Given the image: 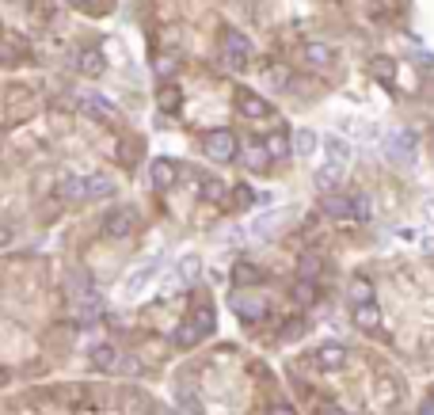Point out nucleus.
Listing matches in <instances>:
<instances>
[{
    "instance_id": "1a4fd4ad",
    "label": "nucleus",
    "mask_w": 434,
    "mask_h": 415,
    "mask_svg": "<svg viewBox=\"0 0 434 415\" xmlns=\"http://www.w3.org/2000/svg\"><path fill=\"white\" fill-rule=\"evenodd\" d=\"M237 111H240L244 118H256V122H259V118H267V115H271V103L263 99L259 92L240 88V92H237Z\"/></svg>"
},
{
    "instance_id": "7c9ffc66",
    "label": "nucleus",
    "mask_w": 434,
    "mask_h": 415,
    "mask_svg": "<svg viewBox=\"0 0 434 415\" xmlns=\"http://www.w3.org/2000/svg\"><path fill=\"white\" fill-rule=\"evenodd\" d=\"M175 65H179V58H172V54H160L153 69H156L160 80H172V77H175Z\"/></svg>"
},
{
    "instance_id": "c756f323",
    "label": "nucleus",
    "mask_w": 434,
    "mask_h": 415,
    "mask_svg": "<svg viewBox=\"0 0 434 415\" xmlns=\"http://www.w3.org/2000/svg\"><path fill=\"white\" fill-rule=\"evenodd\" d=\"M156 99H160V111H179V99H183V96H179V88H175V84H164Z\"/></svg>"
},
{
    "instance_id": "a211bd4d",
    "label": "nucleus",
    "mask_w": 434,
    "mask_h": 415,
    "mask_svg": "<svg viewBox=\"0 0 434 415\" xmlns=\"http://www.w3.org/2000/svg\"><path fill=\"white\" fill-rule=\"evenodd\" d=\"M324 153H328V160H335V164H347V160L354 156V149H351V141L347 137H324Z\"/></svg>"
},
{
    "instance_id": "9b49d317",
    "label": "nucleus",
    "mask_w": 434,
    "mask_h": 415,
    "mask_svg": "<svg viewBox=\"0 0 434 415\" xmlns=\"http://www.w3.org/2000/svg\"><path fill=\"white\" fill-rule=\"evenodd\" d=\"M301 58H305V65H313V69H328V65H335V50L328 42H305Z\"/></svg>"
},
{
    "instance_id": "a18cd8bd",
    "label": "nucleus",
    "mask_w": 434,
    "mask_h": 415,
    "mask_svg": "<svg viewBox=\"0 0 434 415\" xmlns=\"http://www.w3.org/2000/svg\"><path fill=\"white\" fill-rule=\"evenodd\" d=\"M16 4H31V0H16Z\"/></svg>"
},
{
    "instance_id": "bb28decb",
    "label": "nucleus",
    "mask_w": 434,
    "mask_h": 415,
    "mask_svg": "<svg viewBox=\"0 0 434 415\" xmlns=\"http://www.w3.org/2000/svg\"><path fill=\"white\" fill-rule=\"evenodd\" d=\"M232 278H237L240 286H256V282H263V271H259V267H252V263H237Z\"/></svg>"
},
{
    "instance_id": "c03bdc74",
    "label": "nucleus",
    "mask_w": 434,
    "mask_h": 415,
    "mask_svg": "<svg viewBox=\"0 0 434 415\" xmlns=\"http://www.w3.org/2000/svg\"><path fill=\"white\" fill-rule=\"evenodd\" d=\"M69 4H77V8H80V4H88V0H69Z\"/></svg>"
},
{
    "instance_id": "f3484780",
    "label": "nucleus",
    "mask_w": 434,
    "mask_h": 415,
    "mask_svg": "<svg viewBox=\"0 0 434 415\" xmlns=\"http://www.w3.org/2000/svg\"><path fill=\"white\" fill-rule=\"evenodd\" d=\"M263 141H267V153H271V160H286L290 153H294V141L286 137V130H275V134H267Z\"/></svg>"
},
{
    "instance_id": "5701e85b",
    "label": "nucleus",
    "mask_w": 434,
    "mask_h": 415,
    "mask_svg": "<svg viewBox=\"0 0 434 415\" xmlns=\"http://www.w3.org/2000/svg\"><path fill=\"white\" fill-rule=\"evenodd\" d=\"M316 145H324V141H320L313 130H294V153L297 156H313Z\"/></svg>"
},
{
    "instance_id": "dca6fc26",
    "label": "nucleus",
    "mask_w": 434,
    "mask_h": 415,
    "mask_svg": "<svg viewBox=\"0 0 434 415\" xmlns=\"http://www.w3.org/2000/svg\"><path fill=\"white\" fill-rule=\"evenodd\" d=\"M267 160H271L267 141H248V145H244V164H248L252 172H263V168H267Z\"/></svg>"
},
{
    "instance_id": "9d476101",
    "label": "nucleus",
    "mask_w": 434,
    "mask_h": 415,
    "mask_svg": "<svg viewBox=\"0 0 434 415\" xmlns=\"http://www.w3.org/2000/svg\"><path fill=\"white\" fill-rule=\"evenodd\" d=\"M313 183H316V191H320V194L339 191V183H343V164H335V160L320 164V168H316V175H313Z\"/></svg>"
},
{
    "instance_id": "b1692460",
    "label": "nucleus",
    "mask_w": 434,
    "mask_h": 415,
    "mask_svg": "<svg viewBox=\"0 0 434 415\" xmlns=\"http://www.w3.org/2000/svg\"><path fill=\"white\" fill-rule=\"evenodd\" d=\"M115 194V179L111 175H88V198H111Z\"/></svg>"
},
{
    "instance_id": "a878e982",
    "label": "nucleus",
    "mask_w": 434,
    "mask_h": 415,
    "mask_svg": "<svg viewBox=\"0 0 434 415\" xmlns=\"http://www.w3.org/2000/svg\"><path fill=\"white\" fill-rule=\"evenodd\" d=\"M282 218H286V213H263V218L256 221V237H271V233H278L282 229Z\"/></svg>"
},
{
    "instance_id": "c9c22d12",
    "label": "nucleus",
    "mask_w": 434,
    "mask_h": 415,
    "mask_svg": "<svg viewBox=\"0 0 434 415\" xmlns=\"http://www.w3.org/2000/svg\"><path fill=\"white\" fill-rule=\"evenodd\" d=\"M267 84H271V88H286V84H290V73L282 69V65H275V69L267 73Z\"/></svg>"
},
{
    "instance_id": "aec40b11",
    "label": "nucleus",
    "mask_w": 434,
    "mask_h": 415,
    "mask_svg": "<svg viewBox=\"0 0 434 415\" xmlns=\"http://www.w3.org/2000/svg\"><path fill=\"white\" fill-rule=\"evenodd\" d=\"M202 275V263H198L194 256H187L183 263L175 267V275H172V286H191V282Z\"/></svg>"
},
{
    "instance_id": "423d86ee",
    "label": "nucleus",
    "mask_w": 434,
    "mask_h": 415,
    "mask_svg": "<svg viewBox=\"0 0 434 415\" xmlns=\"http://www.w3.org/2000/svg\"><path fill=\"white\" fill-rule=\"evenodd\" d=\"M248 58H252L248 35H240V31L225 35V65H229V69H237V73H244V69H248Z\"/></svg>"
},
{
    "instance_id": "e433bc0d",
    "label": "nucleus",
    "mask_w": 434,
    "mask_h": 415,
    "mask_svg": "<svg viewBox=\"0 0 434 415\" xmlns=\"http://www.w3.org/2000/svg\"><path fill=\"white\" fill-rule=\"evenodd\" d=\"M252 202H256V191H252V187H244V183H240V187H237V206H240V210H248Z\"/></svg>"
},
{
    "instance_id": "6ab92c4d",
    "label": "nucleus",
    "mask_w": 434,
    "mask_h": 415,
    "mask_svg": "<svg viewBox=\"0 0 434 415\" xmlns=\"http://www.w3.org/2000/svg\"><path fill=\"white\" fill-rule=\"evenodd\" d=\"M354 324L366 328V332H373V328L381 324V309H377L373 301H362V305H354Z\"/></svg>"
},
{
    "instance_id": "412c9836",
    "label": "nucleus",
    "mask_w": 434,
    "mask_h": 415,
    "mask_svg": "<svg viewBox=\"0 0 434 415\" xmlns=\"http://www.w3.org/2000/svg\"><path fill=\"white\" fill-rule=\"evenodd\" d=\"M172 339H175V343H179V347H194V343H198V339H206V335H202V328H198V324H194V320H191V316H187V320H183V324H179V328H175V332H172Z\"/></svg>"
},
{
    "instance_id": "ddd939ff",
    "label": "nucleus",
    "mask_w": 434,
    "mask_h": 415,
    "mask_svg": "<svg viewBox=\"0 0 434 415\" xmlns=\"http://www.w3.org/2000/svg\"><path fill=\"white\" fill-rule=\"evenodd\" d=\"M77 73H84V77H103V73H107V58H103L99 50H80L77 54Z\"/></svg>"
},
{
    "instance_id": "cd10ccee",
    "label": "nucleus",
    "mask_w": 434,
    "mask_h": 415,
    "mask_svg": "<svg viewBox=\"0 0 434 415\" xmlns=\"http://www.w3.org/2000/svg\"><path fill=\"white\" fill-rule=\"evenodd\" d=\"M191 320H194L198 328H202V335H210V332H213V324H217L210 305H198V309H191Z\"/></svg>"
},
{
    "instance_id": "2eb2a0df",
    "label": "nucleus",
    "mask_w": 434,
    "mask_h": 415,
    "mask_svg": "<svg viewBox=\"0 0 434 415\" xmlns=\"http://www.w3.org/2000/svg\"><path fill=\"white\" fill-rule=\"evenodd\" d=\"M316 362L324 366V370H339V366L347 362V347L343 343H324L316 351Z\"/></svg>"
},
{
    "instance_id": "72a5a7b5",
    "label": "nucleus",
    "mask_w": 434,
    "mask_h": 415,
    "mask_svg": "<svg viewBox=\"0 0 434 415\" xmlns=\"http://www.w3.org/2000/svg\"><path fill=\"white\" fill-rule=\"evenodd\" d=\"M373 73H377V80H385V84H392V77H396V69H392L389 58H377L373 61Z\"/></svg>"
},
{
    "instance_id": "f704fd0d",
    "label": "nucleus",
    "mask_w": 434,
    "mask_h": 415,
    "mask_svg": "<svg viewBox=\"0 0 434 415\" xmlns=\"http://www.w3.org/2000/svg\"><path fill=\"white\" fill-rule=\"evenodd\" d=\"M373 206H370V194H358L354 198V221H370Z\"/></svg>"
},
{
    "instance_id": "393cba45",
    "label": "nucleus",
    "mask_w": 434,
    "mask_h": 415,
    "mask_svg": "<svg viewBox=\"0 0 434 415\" xmlns=\"http://www.w3.org/2000/svg\"><path fill=\"white\" fill-rule=\"evenodd\" d=\"M149 278H153V267H137L134 275H130V282H126V294H130V297H137L141 290L149 286Z\"/></svg>"
},
{
    "instance_id": "4be33fe9",
    "label": "nucleus",
    "mask_w": 434,
    "mask_h": 415,
    "mask_svg": "<svg viewBox=\"0 0 434 415\" xmlns=\"http://www.w3.org/2000/svg\"><path fill=\"white\" fill-rule=\"evenodd\" d=\"M297 271H301V278H320L324 275V259L316 256V252H301V259H297Z\"/></svg>"
},
{
    "instance_id": "f8f14e48",
    "label": "nucleus",
    "mask_w": 434,
    "mask_h": 415,
    "mask_svg": "<svg viewBox=\"0 0 434 415\" xmlns=\"http://www.w3.org/2000/svg\"><path fill=\"white\" fill-rule=\"evenodd\" d=\"M58 194L65 198V202H84V198H88V179H80V175H61V179H58Z\"/></svg>"
},
{
    "instance_id": "58836bf2",
    "label": "nucleus",
    "mask_w": 434,
    "mask_h": 415,
    "mask_svg": "<svg viewBox=\"0 0 434 415\" xmlns=\"http://www.w3.org/2000/svg\"><path fill=\"white\" fill-rule=\"evenodd\" d=\"M316 415H347V411L339 408V404H320V408H316Z\"/></svg>"
},
{
    "instance_id": "20e7f679",
    "label": "nucleus",
    "mask_w": 434,
    "mask_h": 415,
    "mask_svg": "<svg viewBox=\"0 0 434 415\" xmlns=\"http://www.w3.org/2000/svg\"><path fill=\"white\" fill-rule=\"evenodd\" d=\"M77 107H80V115L92 118V122H115L118 118V107L107 96H99V92H84L77 99Z\"/></svg>"
},
{
    "instance_id": "0eeeda50",
    "label": "nucleus",
    "mask_w": 434,
    "mask_h": 415,
    "mask_svg": "<svg viewBox=\"0 0 434 415\" xmlns=\"http://www.w3.org/2000/svg\"><path fill=\"white\" fill-rule=\"evenodd\" d=\"M149 183H153L156 191H172L179 183V164L172 156H153L149 160Z\"/></svg>"
},
{
    "instance_id": "2f4dec72",
    "label": "nucleus",
    "mask_w": 434,
    "mask_h": 415,
    "mask_svg": "<svg viewBox=\"0 0 434 415\" xmlns=\"http://www.w3.org/2000/svg\"><path fill=\"white\" fill-rule=\"evenodd\" d=\"M179 411L183 415H202V404H198L194 392H179Z\"/></svg>"
},
{
    "instance_id": "ea45409f",
    "label": "nucleus",
    "mask_w": 434,
    "mask_h": 415,
    "mask_svg": "<svg viewBox=\"0 0 434 415\" xmlns=\"http://www.w3.org/2000/svg\"><path fill=\"white\" fill-rule=\"evenodd\" d=\"M271 415H297V411L290 408V404H275V408H271Z\"/></svg>"
},
{
    "instance_id": "a19ab883",
    "label": "nucleus",
    "mask_w": 434,
    "mask_h": 415,
    "mask_svg": "<svg viewBox=\"0 0 434 415\" xmlns=\"http://www.w3.org/2000/svg\"><path fill=\"white\" fill-rule=\"evenodd\" d=\"M419 415H434V400H427V404H423V408H419Z\"/></svg>"
},
{
    "instance_id": "473e14b6",
    "label": "nucleus",
    "mask_w": 434,
    "mask_h": 415,
    "mask_svg": "<svg viewBox=\"0 0 434 415\" xmlns=\"http://www.w3.org/2000/svg\"><path fill=\"white\" fill-rule=\"evenodd\" d=\"M313 297H316V286H313V278H301L297 286H294V301H305V305H309V301H313Z\"/></svg>"
},
{
    "instance_id": "37998d69",
    "label": "nucleus",
    "mask_w": 434,
    "mask_h": 415,
    "mask_svg": "<svg viewBox=\"0 0 434 415\" xmlns=\"http://www.w3.org/2000/svg\"><path fill=\"white\" fill-rule=\"evenodd\" d=\"M423 213H427V218H434V198H430L427 206H423Z\"/></svg>"
},
{
    "instance_id": "f03ea898",
    "label": "nucleus",
    "mask_w": 434,
    "mask_h": 415,
    "mask_svg": "<svg viewBox=\"0 0 434 415\" xmlns=\"http://www.w3.org/2000/svg\"><path fill=\"white\" fill-rule=\"evenodd\" d=\"M134 229H137V210L134 206H115V210L103 218V237H111V240L134 237Z\"/></svg>"
},
{
    "instance_id": "4c0bfd02",
    "label": "nucleus",
    "mask_w": 434,
    "mask_h": 415,
    "mask_svg": "<svg viewBox=\"0 0 434 415\" xmlns=\"http://www.w3.org/2000/svg\"><path fill=\"white\" fill-rule=\"evenodd\" d=\"M221 191H225V187L217 183V179H206V183H202V198H221Z\"/></svg>"
},
{
    "instance_id": "4468645a",
    "label": "nucleus",
    "mask_w": 434,
    "mask_h": 415,
    "mask_svg": "<svg viewBox=\"0 0 434 415\" xmlns=\"http://www.w3.org/2000/svg\"><path fill=\"white\" fill-rule=\"evenodd\" d=\"M88 362L96 366V370H115V362H118L115 343H92L88 347Z\"/></svg>"
},
{
    "instance_id": "c85d7f7f",
    "label": "nucleus",
    "mask_w": 434,
    "mask_h": 415,
    "mask_svg": "<svg viewBox=\"0 0 434 415\" xmlns=\"http://www.w3.org/2000/svg\"><path fill=\"white\" fill-rule=\"evenodd\" d=\"M347 294H351V301H354V305H362V301H373V282H366V278H354Z\"/></svg>"
},
{
    "instance_id": "7ed1b4c3",
    "label": "nucleus",
    "mask_w": 434,
    "mask_h": 415,
    "mask_svg": "<svg viewBox=\"0 0 434 415\" xmlns=\"http://www.w3.org/2000/svg\"><path fill=\"white\" fill-rule=\"evenodd\" d=\"M202 149H206V156H210V160H217V164H229V160H237V153H240L232 130H210L206 141H202Z\"/></svg>"
},
{
    "instance_id": "79ce46f5",
    "label": "nucleus",
    "mask_w": 434,
    "mask_h": 415,
    "mask_svg": "<svg viewBox=\"0 0 434 415\" xmlns=\"http://www.w3.org/2000/svg\"><path fill=\"white\" fill-rule=\"evenodd\" d=\"M423 248H427L430 256H434V237H423Z\"/></svg>"
},
{
    "instance_id": "39448f33",
    "label": "nucleus",
    "mask_w": 434,
    "mask_h": 415,
    "mask_svg": "<svg viewBox=\"0 0 434 415\" xmlns=\"http://www.w3.org/2000/svg\"><path fill=\"white\" fill-rule=\"evenodd\" d=\"M232 313H237L244 324H259V320L271 313V301L263 294H232Z\"/></svg>"
},
{
    "instance_id": "6e6552de",
    "label": "nucleus",
    "mask_w": 434,
    "mask_h": 415,
    "mask_svg": "<svg viewBox=\"0 0 434 415\" xmlns=\"http://www.w3.org/2000/svg\"><path fill=\"white\" fill-rule=\"evenodd\" d=\"M320 213H324V218H332V221H343V225H347V221H354V198L332 191V194L320 198Z\"/></svg>"
},
{
    "instance_id": "f257e3e1",
    "label": "nucleus",
    "mask_w": 434,
    "mask_h": 415,
    "mask_svg": "<svg viewBox=\"0 0 434 415\" xmlns=\"http://www.w3.org/2000/svg\"><path fill=\"white\" fill-rule=\"evenodd\" d=\"M385 153H389L392 164L415 168V160H419V137H415L411 130H392V134L385 137Z\"/></svg>"
}]
</instances>
